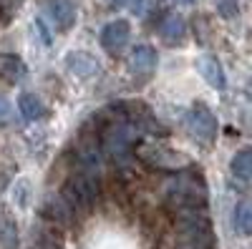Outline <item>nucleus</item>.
Returning a JSON list of instances; mask_svg holds the SVG:
<instances>
[{"label":"nucleus","mask_w":252,"mask_h":249,"mask_svg":"<svg viewBox=\"0 0 252 249\" xmlns=\"http://www.w3.org/2000/svg\"><path fill=\"white\" fill-rule=\"evenodd\" d=\"M179 247L182 249H215L209 219L202 209H179Z\"/></svg>","instance_id":"obj_1"},{"label":"nucleus","mask_w":252,"mask_h":249,"mask_svg":"<svg viewBox=\"0 0 252 249\" xmlns=\"http://www.w3.org/2000/svg\"><path fill=\"white\" fill-rule=\"evenodd\" d=\"M166 196L177 209H204L207 204V186L199 174H179L166 186Z\"/></svg>","instance_id":"obj_2"},{"label":"nucleus","mask_w":252,"mask_h":249,"mask_svg":"<svg viewBox=\"0 0 252 249\" xmlns=\"http://www.w3.org/2000/svg\"><path fill=\"white\" fill-rule=\"evenodd\" d=\"M134 154L149 166H157V169H187L189 166V156L182 154V151H174V149H166L161 143H139L134 149Z\"/></svg>","instance_id":"obj_3"},{"label":"nucleus","mask_w":252,"mask_h":249,"mask_svg":"<svg viewBox=\"0 0 252 249\" xmlns=\"http://www.w3.org/2000/svg\"><path fill=\"white\" fill-rule=\"evenodd\" d=\"M119 109H121L124 118L129 121L136 131L154 134V136H166V129L159 123L154 111L146 106L144 101H119Z\"/></svg>","instance_id":"obj_4"},{"label":"nucleus","mask_w":252,"mask_h":249,"mask_svg":"<svg viewBox=\"0 0 252 249\" xmlns=\"http://www.w3.org/2000/svg\"><path fill=\"white\" fill-rule=\"evenodd\" d=\"M184 129L199 138L202 143H212L217 136V118L204 103H194L192 109L184 113Z\"/></svg>","instance_id":"obj_5"},{"label":"nucleus","mask_w":252,"mask_h":249,"mask_svg":"<svg viewBox=\"0 0 252 249\" xmlns=\"http://www.w3.org/2000/svg\"><path fill=\"white\" fill-rule=\"evenodd\" d=\"M129 38H131V26L129 20H111V23L101 30V46L109 55H121L124 48L129 46Z\"/></svg>","instance_id":"obj_6"},{"label":"nucleus","mask_w":252,"mask_h":249,"mask_svg":"<svg viewBox=\"0 0 252 249\" xmlns=\"http://www.w3.org/2000/svg\"><path fill=\"white\" fill-rule=\"evenodd\" d=\"M194 66H197L199 76H202L215 91H224V86H227V76H224V71H222V63H220V60H217L212 53L199 55V58L194 60Z\"/></svg>","instance_id":"obj_7"},{"label":"nucleus","mask_w":252,"mask_h":249,"mask_svg":"<svg viewBox=\"0 0 252 249\" xmlns=\"http://www.w3.org/2000/svg\"><path fill=\"white\" fill-rule=\"evenodd\" d=\"M66 66H68V71L73 73V76H78V78H94L98 71H101V66H98V60L91 55V53H86V51H73V53H68L66 55Z\"/></svg>","instance_id":"obj_8"},{"label":"nucleus","mask_w":252,"mask_h":249,"mask_svg":"<svg viewBox=\"0 0 252 249\" xmlns=\"http://www.w3.org/2000/svg\"><path fill=\"white\" fill-rule=\"evenodd\" d=\"M159 35H161L164 43H169V46L182 43L184 35H187L184 18H182V15H177V13H166V15L161 18V23H159Z\"/></svg>","instance_id":"obj_9"},{"label":"nucleus","mask_w":252,"mask_h":249,"mask_svg":"<svg viewBox=\"0 0 252 249\" xmlns=\"http://www.w3.org/2000/svg\"><path fill=\"white\" fill-rule=\"evenodd\" d=\"M157 51L149 48V46H136L131 51V58H129V68L131 73H139V76H149L154 68H157Z\"/></svg>","instance_id":"obj_10"},{"label":"nucleus","mask_w":252,"mask_h":249,"mask_svg":"<svg viewBox=\"0 0 252 249\" xmlns=\"http://www.w3.org/2000/svg\"><path fill=\"white\" fill-rule=\"evenodd\" d=\"M23 73H26V66H23V60H20L18 55L0 53V81L15 83V81L23 78Z\"/></svg>","instance_id":"obj_11"},{"label":"nucleus","mask_w":252,"mask_h":249,"mask_svg":"<svg viewBox=\"0 0 252 249\" xmlns=\"http://www.w3.org/2000/svg\"><path fill=\"white\" fill-rule=\"evenodd\" d=\"M51 13H53L61 30H71L73 28V23H76V5L71 3V0H56Z\"/></svg>","instance_id":"obj_12"},{"label":"nucleus","mask_w":252,"mask_h":249,"mask_svg":"<svg viewBox=\"0 0 252 249\" xmlns=\"http://www.w3.org/2000/svg\"><path fill=\"white\" fill-rule=\"evenodd\" d=\"M18 106H20V113H23V118H28V121H38V118L46 116L43 101H40L35 93H20Z\"/></svg>","instance_id":"obj_13"},{"label":"nucleus","mask_w":252,"mask_h":249,"mask_svg":"<svg viewBox=\"0 0 252 249\" xmlns=\"http://www.w3.org/2000/svg\"><path fill=\"white\" fill-rule=\"evenodd\" d=\"M43 212H46V217H48L51 221H56V224H68V221L73 219V212L68 209V204L63 201L61 196H56V199H48Z\"/></svg>","instance_id":"obj_14"},{"label":"nucleus","mask_w":252,"mask_h":249,"mask_svg":"<svg viewBox=\"0 0 252 249\" xmlns=\"http://www.w3.org/2000/svg\"><path fill=\"white\" fill-rule=\"evenodd\" d=\"M232 224H235V229H237L242 237H247V234H250V229H252V212H250V201H240V204H237V209H235V214H232Z\"/></svg>","instance_id":"obj_15"},{"label":"nucleus","mask_w":252,"mask_h":249,"mask_svg":"<svg viewBox=\"0 0 252 249\" xmlns=\"http://www.w3.org/2000/svg\"><path fill=\"white\" fill-rule=\"evenodd\" d=\"M252 156H250V149H242V151H237L235 156H232V164H229V169H232V174L237 176V179H242L245 184L250 181V169H252Z\"/></svg>","instance_id":"obj_16"},{"label":"nucleus","mask_w":252,"mask_h":249,"mask_svg":"<svg viewBox=\"0 0 252 249\" xmlns=\"http://www.w3.org/2000/svg\"><path fill=\"white\" fill-rule=\"evenodd\" d=\"M0 247L18 249V229H15V221H10L8 217L0 219Z\"/></svg>","instance_id":"obj_17"},{"label":"nucleus","mask_w":252,"mask_h":249,"mask_svg":"<svg viewBox=\"0 0 252 249\" xmlns=\"http://www.w3.org/2000/svg\"><path fill=\"white\" fill-rule=\"evenodd\" d=\"M215 3H217L220 15H222V18H227V20H235V18L240 15V5H237V0H215Z\"/></svg>","instance_id":"obj_18"},{"label":"nucleus","mask_w":252,"mask_h":249,"mask_svg":"<svg viewBox=\"0 0 252 249\" xmlns=\"http://www.w3.org/2000/svg\"><path fill=\"white\" fill-rule=\"evenodd\" d=\"M35 30L40 33V38H43V46H53V35H51V30H48V26H46L43 18L35 20Z\"/></svg>","instance_id":"obj_19"},{"label":"nucleus","mask_w":252,"mask_h":249,"mask_svg":"<svg viewBox=\"0 0 252 249\" xmlns=\"http://www.w3.org/2000/svg\"><path fill=\"white\" fill-rule=\"evenodd\" d=\"M10 116V101L5 96H0V123H5Z\"/></svg>","instance_id":"obj_20"},{"label":"nucleus","mask_w":252,"mask_h":249,"mask_svg":"<svg viewBox=\"0 0 252 249\" xmlns=\"http://www.w3.org/2000/svg\"><path fill=\"white\" fill-rule=\"evenodd\" d=\"M126 5H129V10L134 15H141L144 13V0H126Z\"/></svg>","instance_id":"obj_21"},{"label":"nucleus","mask_w":252,"mask_h":249,"mask_svg":"<svg viewBox=\"0 0 252 249\" xmlns=\"http://www.w3.org/2000/svg\"><path fill=\"white\" fill-rule=\"evenodd\" d=\"M126 0H106V5H114V8H119V5H124Z\"/></svg>","instance_id":"obj_22"},{"label":"nucleus","mask_w":252,"mask_h":249,"mask_svg":"<svg viewBox=\"0 0 252 249\" xmlns=\"http://www.w3.org/2000/svg\"><path fill=\"white\" fill-rule=\"evenodd\" d=\"M177 3H182V5H192L194 0H177Z\"/></svg>","instance_id":"obj_23"}]
</instances>
